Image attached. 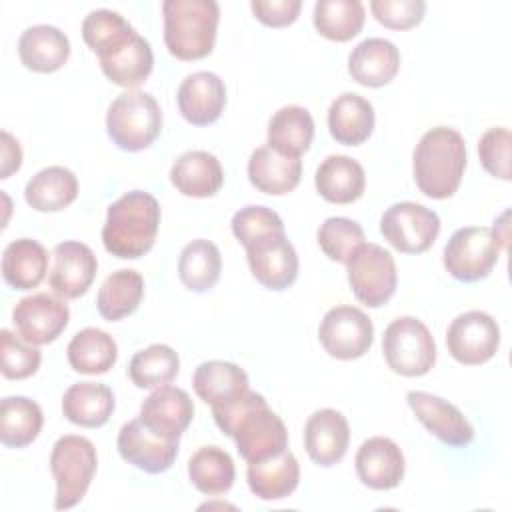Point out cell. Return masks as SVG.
<instances>
[{
    "mask_svg": "<svg viewBox=\"0 0 512 512\" xmlns=\"http://www.w3.org/2000/svg\"><path fill=\"white\" fill-rule=\"evenodd\" d=\"M366 10L360 0H318L314 4V28L328 40L348 42L364 26Z\"/></svg>",
    "mask_w": 512,
    "mask_h": 512,
    "instance_id": "obj_41",
    "label": "cell"
},
{
    "mask_svg": "<svg viewBox=\"0 0 512 512\" xmlns=\"http://www.w3.org/2000/svg\"><path fill=\"white\" fill-rule=\"evenodd\" d=\"M2 138V158H0V178H8L22 164V148L20 142L6 130L0 134Z\"/></svg>",
    "mask_w": 512,
    "mask_h": 512,
    "instance_id": "obj_49",
    "label": "cell"
},
{
    "mask_svg": "<svg viewBox=\"0 0 512 512\" xmlns=\"http://www.w3.org/2000/svg\"><path fill=\"white\" fill-rule=\"evenodd\" d=\"M68 364L80 374H106L118 358L116 340L100 328H84L72 336L66 348Z\"/></svg>",
    "mask_w": 512,
    "mask_h": 512,
    "instance_id": "obj_34",
    "label": "cell"
},
{
    "mask_svg": "<svg viewBox=\"0 0 512 512\" xmlns=\"http://www.w3.org/2000/svg\"><path fill=\"white\" fill-rule=\"evenodd\" d=\"M154 54L150 42L136 34L124 48L114 52L108 58L100 60V68L112 84L122 88H136L140 86L152 72Z\"/></svg>",
    "mask_w": 512,
    "mask_h": 512,
    "instance_id": "obj_39",
    "label": "cell"
},
{
    "mask_svg": "<svg viewBox=\"0 0 512 512\" xmlns=\"http://www.w3.org/2000/svg\"><path fill=\"white\" fill-rule=\"evenodd\" d=\"M98 272V260L90 246L64 240L52 250V268L48 284L62 298H80L92 286Z\"/></svg>",
    "mask_w": 512,
    "mask_h": 512,
    "instance_id": "obj_17",
    "label": "cell"
},
{
    "mask_svg": "<svg viewBox=\"0 0 512 512\" xmlns=\"http://www.w3.org/2000/svg\"><path fill=\"white\" fill-rule=\"evenodd\" d=\"M314 184L326 202L350 204L364 194L366 174L358 160L344 154H332L316 168Z\"/></svg>",
    "mask_w": 512,
    "mask_h": 512,
    "instance_id": "obj_25",
    "label": "cell"
},
{
    "mask_svg": "<svg viewBox=\"0 0 512 512\" xmlns=\"http://www.w3.org/2000/svg\"><path fill=\"white\" fill-rule=\"evenodd\" d=\"M246 480L252 494L260 500H282L296 490L300 466L296 456L286 448L272 458L248 464Z\"/></svg>",
    "mask_w": 512,
    "mask_h": 512,
    "instance_id": "obj_28",
    "label": "cell"
},
{
    "mask_svg": "<svg viewBox=\"0 0 512 512\" xmlns=\"http://www.w3.org/2000/svg\"><path fill=\"white\" fill-rule=\"evenodd\" d=\"M140 418L156 434L180 440L194 418V404L186 390L164 384L144 398Z\"/></svg>",
    "mask_w": 512,
    "mask_h": 512,
    "instance_id": "obj_21",
    "label": "cell"
},
{
    "mask_svg": "<svg viewBox=\"0 0 512 512\" xmlns=\"http://www.w3.org/2000/svg\"><path fill=\"white\" fill-rule=\"evenodd\" d=\"M164 44L178 60H200L216 42L220 8L214 0H164Z\"/></svg>",
    "mask_w": 512,
    "mask_h": 512,
    "instance_id": "obj_4",
    "label": "cell"
},
{
    "mask_svg": "<svg viewBox=\"0 0 512 512\" xmlns=\"http://www.w3.org/2000/svg\"><path fill=\"white\" fill-rule=\"evenodd\" d=\"M416 186L434 200L450 198L466 170L464 136L450 126H436L422 134L412 154Z\"/></svg>",
    "mask_w": 512,
    "mask_h": 512,
    "instance_id": "obj_2",
    "label": "cell"
},
{
    "mask_svg": "<svg viewBox=\"0 0 512 512\" xmlns=\"http://www.w3.org/2000/svg\"><path fill=\"white\" fill-rule=\"evenodd\" d=\"M400 68V50L386 38H366L348 56L352 80L368 88H380L394 80Z\"/></svg>",
    "mask_w": 512,
    "mask_h": 512,
    "instance_id": "obj_22",
    "label": "cell"
},
{
    "mask_svg": "<svg viewBox=\"0 0 512 512\" xmlns=\"http://www.w3.org/2000/svg\"><path fill=\"white\" fill-rule=\"evenodd\" d=\"M114 404L112 390L100 382L72 384L62 396L64 416L84 428L104 426L114 412Z\"/></svg>",
    "mask_w": 512,
    "mask_h": 512,
    "instance_id": "obj_31",
    "label": "cell"
},
{
    "mask_svg": "<svg viewBox=\"0 0 512 512\" xmlns=\"http://www.w3.org/2000/svg\"><path fill=\"white\" fill-rule=\"evenodd\" d=\"M350 444V426L342 412L322 408L308 416L304 426V448L318 466L338 464Z\"/></svg>",
    "mask_w": 512,
    "mask_h": 512,
    "instance_id": "obj_19",
    "label": "cell"
},
{
    "mask_svg": "<svg viewBox=\"0 0 512 512\" xmlns=\"http://www.w3.org/2000/svg\"><path fill=\"white\" fill-rule=\"evenodd\" d=\"M44 424L42 408L26 396H6L0 404V440L8 448L32 444Z\"/></svg>",
    "mask_w": 512,
    "mask_h": 512,
    "instance_id": "obj_36",
    "label": "cell"
},
{
    "mask_svg": "<svg viewBox=\"0 0 512 512\" xmlns=\"http://www.w3.org/2000/svg\"><path fill=\"white\" fill-rule=\"evenodd\" d=\"M162 130V110L156 98L144 90L118 94L106 112V132L110 140L126 152L148 148Z\"/></svg>",
    "mask_w": 512,
    "mask_h": 512,
    "instance_id": "obj_5",
    "label": "cell"
},
{
    "mask_svg": "<svg viewBox=\"0 0 512 512\" xmlns=\"http://www.w3.org/2000/svg\"><path fill=\"white\" fill-rule=\"evenodd\" d=\"M0 354L2 374L8 380H24L32 376L42 362V354L34 344L14 336L10 330L0 332Z\"/></svg>",
    "mask_w": 512,
    "mask_h": 512,
    "instance_id": "obj_44",
    "label": "cell"
},
{
    "mask_svg": "<svg viewBox=\"0 0 512 512\" xmlns=\"http://www.w3.org/2000/svg\"><path fill=\"white\" fill-rule=\"evenodd\" d=\"M176 102L182 118L194 126L216 122L226 106L224 80L208 70L188 74L176 92Z\"/></svg>",
    "mask_w": 512,
    "mask_h": 512,
    "instance_id": "obj_18",
    "label": "cell"
},
{
    "mask_svg": "<svg viewBox=\"0 0 512 512\" xmlns=\"http://www.w3.org/2000/svg\"><path fill=\"white\" fill-rule=\"evenodd\" d=\"M160 226V204L144 190L124 192L108 206L102 226L104 248L124 260H136L150 252Z\"/></svg>",
    "mask_w": 512,
    "mask_h": 512,
    "instance_id": "obj_3",
    "label": "cell"
},
{
    "mask_svg": "<svg viewBox=\"0 0 512 512\" xmlns=\"http://www.w3.org/2000/svg\"><path fill=\"white\" fill-rule=\"evenodd\" d=\"M328 130L332 138L344 146L366 142L374 130L372 104L356 92L336 96L328 108Z\"/></svg>",
    "mask_w": 512,
    "mask_h": 512,
    "instance_id": "obj_27",
    "label": "cell"
},
{
    "mask_svg": "<svg viewBox=\"0 0 512 512\" xmlns=\"http://www.w3.org/2000/svg\"><path fill=\"white\" fill-rule=\"evenodd\" d=\"M360 482L372 490L396 488L406 470L400 446L386 436H372L362 442L354 458Z\"/></svg>",
    "mask_w": 512,
    "mask_h": 512,
    "instance_id": "obj_20",
    "label": "cell"
},
{
    "mask_svg": "<svg viewBox=\"0 0 512 512\" xmlns=\"http://www.w3.org/2000/svg\"><path fill=\"white\" fill-rule=\"evenodd\" d=\"M48 272V252L32 238L12 240L2 254V276L14 290L36 288Z\"/></svg>",
    "mask_w": 512,
    "mask_h": 512,
    "instance_id": "obj_30",
    "label": "cell"
},
{
    "mask_svg": "<svg viewBox=\"0 0 512 512\" xmlns=\"http://www.w3.org/2000/svg\"><path fill=\"white\" fill-rule=\"evenodd\" d=\"M18 56L20 62L32 72H56L70 56V40L56 26L36 24L20 34Z\"/></svg>",
    "mask_w": 512,
    "mask_h": 512,
    "instance_id": "obj_23",
    "label": "cell"
},
{
    "mask_svg": "<svg viewBox=\"0 0 512 512\" xmlns=\"http://www.w3.org/2000/svg\"><path fill=\"white\" fill-rule=\"evenodd\" d=\"M272 232H284V222L272 208L252 204L240 208L232 216V234L244 248Z\"/></svg>",
    "mask_w": 512,
    "mask_h": 512,
    "instance_id": "obj_45",
    "label": "cell"
},
{
    "mask_svg": "<svg viewBox=\"0 0 512 512\" xmlns=\"http://www.w3.org/2000/svg\"><path fill=\"white\" fill-rule=\"evenodd\" d=\"M250 8L254 16L272 28H282L298 18L302 8L300 0H252Z\"/></svg>",
    "mask_w": 512,
    "mask_h": 512,
    "instance_id": "obj_48",
    "label": "cell"
},
{
    "mask_svg": "<svg viewBox=\"0 0 512 512\" xmlns=\"http://www.w3.org/2000/svg\"><path fill=\"white\" fill-rule=\"evenodd\" d=\"M180 370V358L168 344H150L138 350L128 364V376L138 388H158L170 384Z\"/></svg>",
    "mask_w": 512,
    "mask_h": 512,
    "instance_id": "obj_42",
    "label": "cell"
},
{
    "mask_svg": "<svg viewBox=\"0 0 512 512\" xmlns=\"http://www.w3.org/2000/svg\"><path fill=\"white\" fill-rule=\"evenodd\" d=\"M312 138L314 120L304 106H282L268 122V146L282 156L300 158L310 148Z\"/></svg>",
    "mask_w": 512,
    "mask_h": 512,
    "instance_id": "obj_29",
    "label": "cell"
},
{
    "mask_svg": "<svg viewBox=\"0 0 512 512\" xmlns=\"http://www.w3.org/2000/svg\"><path fill=\"white\" fill-rule=\"evenodd\" d=\"M70 310L62 296L36 292L16 302L12 322L22 340L34 346L54 342L68 326Z\"/></svg>",
    "mask_w": 512,
    "mask_h": 512,
    "instance_id": "obj_13",
    "label": "cell"
},
{
    "mask_svg": "<svg viewBox=\"0 0 512 512\" xmlns=\"http://www.w3.org/2000/svg\"><path fill=\"white\" fill-rule=\"evenodd\" d=\"M222 272V256L214 242L196 238L188 242L178 258V278L192 292L214 288Z\"/></svg>",
    "mask_w": 512,
    "mask_h": 512,
    "instance_id": "obj_38",
    "label": "cell"
},
{
    "mask_svg": "<svg viewBox=\"0 0 512 512\" xmlns=\"http://www.w3.org/2000/svg\"><path fill=\"white\" fill-rule=\"evenodd\" d=\"M348 284L356 300L368 308L384 306L396 292V262L394 256L378 244H362L346 260Z\"/></svg>",
    "mask_w": 512,
    "mask_h": 512,
    "instance_id": "obj_9",
    "label": "cell"
},
{
    "mask_svg": "<svg viewBox=\"0 0 512 512\" xmlns=\"http://www.w3.org/2000/svg\"><path fill=\"white\" fill-rule=\"evenodd\" d=\"M188 476L202 494H224L232 488L236 478L234 460L218 446H202L188 460Z\"/></svg>",
    "mask_w": 512,
    "mask_h": 512,
    "instance_id": "obj_40",
    "label": "cell"
},
{
    "mask_svg": "<svg viewBox=\"0 0 512 512\" xmlns=\"http://www.w3.org/2000/svg\"><path fill=\"white\" fill-rule=\"evenodd\" d=\"M318 340L322 348L338 360H356L364 356L374 342V326L366 312L356 306L330 308L320 326Z\"/></svg>",
    "mask_w": 512,
    "mask_h": 512,
    "instance_id": "obj_11",
    "label": "cell"
},
{
    "mask_svg": "<svg viewBox=\"0 0 512 512\" xmlns=\"http://www.w3.org/2000/svg\"><path fill=\"white\" fill-rule=\"evenodd\" d=\"M192 386L202 402L220 406L248 390V374L234 362L208 360L194 370Z\"/></svg>",
    "mask_w": 512,
    "mask_h": 512,
    "instance_id": "obj_32",
    "label": "cell"
},
{
    "mask_svg": "<svg viewBox=\"0 0 512 512\" xmlns=\"http://www.w3.org/2000/svg\"><path fill=\"white\" fill-rule=\"evenodd\" d=\"M388 368L400 376H424L436 362V344L426 324L414 316L392 320L382 336Z\"/></svg>",
    "mask_w": 512,
    "mask_h": 512,
    "instance_id": "obj_7",
    "label": "cell"
},
{
    "mask_svg": "<svg viewBox=\"0 0 512 512\" xmlns=\"http://www.w3.org/2000/svg\"><path fill=\"white\" fill-rule=\"evenodd\" d=\"M450 356L466 366H478L494 358L500 346V328L496 320L482 310L458 314L446 330Z\"/></svg>",
    "mask_w": 512,
    "mask_h": 512,
    "instance_id": "obj_12",
    "label": "cell"
},
{
    "mask_svg": "<svg viewBox=\"0 0 512 512\" xmlns=\"http://www.w3.org/2000/svg\"><path fill=\"white\" fill-rule=\"evenodd\" d=\"M316 240L320 250L334 262H344L364 244V230L356 220L344 216L326 218L318 232Z\"/></svg>",
    "mask_w": 512,
    "mask_h": 512,
    "instance_id": "obj_43",
    "label": "cell"
},
{
    "mask_svg": "<svg viewBox=\"0 0 512 512\" xmlns=\"http://www.w3.org/2000/svg\"><path fill=\"white\" fill-rule=\"evenodd\" d=\"M502 242L492 228H458L444 246V268L460 282H478L486 278L498 262Z\"/></svg>",
    "mask_w": 512,
    "mask_h": 512,
    "instance_id": "obj_8",
    "label": "cell"
},
{
    "mask_svg": "<svg viewBox=\"0 0 512 512\" xmlns=\"http://www.w3.org/2000/svg\"><path fill=\"white\" fill-rule=\"evenodd\" d=\"M96 466V448L88 438L64 434L54 442L50 452V470L56 480V510H68L86 496L96 474Z\"/></svg>",
    "mask_w": 512,
    "mask_h": 512,
    "instance_id": "obj_6",
    "label": "cell"
},
{
    "mask_svg": "<svg viewBox=\"0 0 512 512\" xmlns=\"http://www.w3.org/2000/svg\"><path fill=\"white\" fill-rule=\"evenodd\" d=\"M406 402L422 426L442 444L452 448L468 446L474 440V426L448 400L422 390H410Z\"/></svg>",
    "mask_w": 512,
    "mask_h": 512,
    "instance_id": "obj_16",
    "label": "cell"
},
{
    "mask_svg": "<svg viewBox=\"0 0 512 512\" xmlns=\"http://www.w3.org/2000/svg\"><path fill=\"white\" fill-rule=\"evenodd\" d=\"M374 18L392 30H408L422 22L426 12L424 0H372Z\"/></svg>",
    "mask_w": 512,
    "mask_h": 512,
    "instance_id": "obj_47",
    "label": "cell"
},
{
    "mask_svg": "<svg viewBox=\"0 0 512 512\" xmlns=\"http://www.w3.org/2000/svg\"><path fill=\"white\" fill-rule=\"evenodd\" d=\"M78 196V180L64 166H48L38 170L24 188L28 206L38 212H58L70 206Z\"/></svg>",
    "mask_w": 512,
    "mask_h": 512,
    "instance_id": "obj_33",
    "label": "cell"
},
{
    "mask_svg": "<svg viewBox=\"0 0 512 512\" xmlns=\"http://www.w3.org/2000/svg\"><path fill=\"white\" fill-rule=\"evenodd\" d=\"M510 130L504 126L488 128L478 142V156L484 170L500 180H510Z\"/></svg>",
    "mask_w": 512,
    "mask_h": 512,
    "instance_id": "obj_46",
    "label": "cell"
},
{
    "mask_svg": "<svg viewBox=\"0 0 512 512\" xmlns=\"http://www.w3.org/2000/svg\"><path fill=\"white\" fill-rule=\"evenodd\" d=\"M252 276L268 290H286L298 276V254L286 232L266 234L246 246Z\"/></svg>",
    "mask_w": 512,
    "mask_h": 512,
    "instance_id": "obj_15",
    "label": "cell"
},
{
    "mask_svg": "<svg viewBox=\"0 0 512 512\" xmlns=\"http://www.w3.org/2000/svg\"><path fill=\"white\" fill-rule=\"evenodd\" d=\"M142 296L144 278L136 270L120 268L102 282L96 296V308L104 320L116 322L134 314L142 302Z\"/></svg>",
    "mask_w": 512,
    "mask_h": 512,
    "instance_id": "obj_35",
    "label": "cell"
},
{
    "mask_svg": "<svg viewBox=\"0 0 512 512\" xmlns=\"http://www.w3.org/2000/svg\"><path fill=\"white\" fill-rule=\"evenodd\" d=\"M136 34L134 26L122 14L108 8L92 10L82 20V38L98 60L124 48Z\"/></svg>",
    "mask_w": 512,
    "mask_h": 512,
    "instance_id": "obj_37",
    "label": "cell"
},
{
    "mask_svg": "<svg viewBox=\"0 0 512 512\" xmlns=\"http://www.w3.org/2000/svg\"><path fill=\"white\" fill-rule=\"evenodd\" d=\"M248 178L256 190L270 196H282L298 186L302 178V162L300 158L282 156L266 144L250 154Z\"/></svg>",
    "mask_w": 512,
    "mask_h": 512,
    "instance_id": "obj_26",
    "label": "cell"
},
{
    "mask_svg": "<svg viewBox=\"0 0 512 512\" xmlns=\"http://www.w3.org/2000/svg\"><path fill=\"white\" fill-rule=\"evenodd\" d=\"M216 426L236 442L238 454L248 462H262L288 448V432L282 418L266 398L246 390L230 402L212 406Z\"/></svg>",
    "mask_w": 512,
    "mask_h": 512,
    "instance_id": "obj_1",
    "label": "cell"
},
{
    "mask_svg": "<svg viewBox=\"0 0 512 512\" xmlns=\"http://www.w3.org/2000/svg\"><path fill=\"white\" fill-rule=\"evenodd\" d=\"M116 448L128 464L148 474L166 472L178 456V440L156 434L140 416L122 424Z\"/></svg>",
    "mask_w": 512,
    "mask_h": 512,
    "instance_id": "obj_14",
    "label": "cell"
},
{
    "mask_svg": "<svg viewBox=\"0 0 512 512\" xmlns=\"http://www.w3.org/2000/svg\"><path fill=\"white\" fill-rule=\"evenodd\" d=\"M170 182L184 196L208 198L222 188L224 170L214 154L206 150H188L174 160Z\"/></svg>",
    "mask_w": 512,
    "mask_h": 512,
    "instance_id": "obj_24",
    "label": "cell"
},
{
    "mask_svg": "<svg viewBox=\"0 0 512 512\" xmlns=\"http://www.w3.org/2000/svg\"><path fill=\"white\" fill-rule=\"evenodd\" d=\"M384 240L404 254L426 252L440 234V218L418 202H396L380 218Z\"/></svg>",
    "mask_w": 512,
    "mask_h": 512,
    "instance_id": "obj_10",
    "label": "cell"
}]
</instances>
